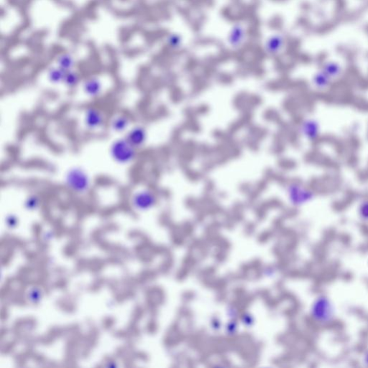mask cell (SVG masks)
Returning a JSON list of instances; mask_svg holds the SVG:
<instances>
[{
  "mask_svg": "<svg viewBox=\"0 0 368 368\" xmlns=\"http://www.w3.org/2000/svg\"><path fill=\"white\" fill-rule=\"evenodd\" d=\"M310 314L313 320L319 325H328L334 321L335 316L332 301L325 295H319L311 304Z\"/></svg>",
  "mask_w": 368,
  "mask_h": 368,
  "instance_id": "6da1fadb",
  "label": "cell"
},
{
  "mask_svg": "<svg viewBox=\"0 0 368 368\" xmlns=\"http://www.w3.org/2000/svg\"><path fill=\"white\" fill-rule=\"evenodd\" d=\"M65 184L72 192L84 194L89 191L91 181L87 173L81 167H73L65 175Z\"/></svg>",
  "mask_w": 368,
  "mask_h": 368,
  "instance_id": "7a4b0ae2",
  "label": "cell"
},
{
  "mask_svg": "<svg viewBox=\"0 0 368 368\" xmlns=\"http://www.w3.org/2000/svg\"><path fill=\"white\" fill-rule=\"evenodd\" d=\"M109 154L114 162L118 164H129L136 159L137 148H135L126 138H120L111 145Z\"/></svg>",
  "mask_w": 368,
  "mask_h": 368,
  "instance_id": "3957f363",
  "label": "cell"
},
{
  "mask_svg": "<svg viewBox=\"0 0 368 368\" xmlns=\"http://www.w3.org/2000/svg\"><path fill=\"white\" fill-rule=\"evenodd\" d=\"M286 191L290 201L295 206L304 205L311 201L314 196L311 190L299 183H291L288 185Z\"/></svg>",
  "mask_w": 368,
  "mask_h": 368,
  "instance_id": "277c9868",
  "label": "cell"
},
{
  "mask_svg": "<svg viewBox=\"0 0 368 368\" xmlns=\"http://www.w3.org/2000/svg\"><path fill=\"white\" fill-rule=\"evenodd\" d=\"M157 202V197L153 191L148 189L141 190L133 194L131 199L133 207L140 211L151 209Z\"/></svg>",
  "mask_w": 368,
  "mask_h": 368,
  "instance_id": "5b68a950",
  "label": "cell"
},
{
  "mask_svg": "<svg viewBox=\"0 0 368 368\" xmlns=\"http://www.w3.org/2000/svg\"><path fill=\"white\" fill-rule=\"evenodd\" d=\"M104 123V116L99 109L89 107L85 111L84 124L89 130L99 129Z\"/></svg>",
  "mask_w": 368,
  "mask_h": 368,
  "instance_id": "8992f818",
  "label": "cell"
},
{
  "mask_svg": "<svg viewBox=\"0 0 368 368\" xmlns=\"http://www.w3.org/2000/svg\"><path fill=\"white\" fill-rule=\"evenodd\" d=\"M126 139L134 146L135 148L143 147L147 141V132L142 126H136L128 131Z\"/></svg>",
  "mask_w": 368,
  "mask_h": 368,
  "instance_id": "52a82bcc",
  "label": "cell"
},
{
  "mask_svg": "<svg viewBox=\"0 0 368 368\" xmlns=\"http://www.w3.org/2000/svg\"><path fill=\"white\" fill-rule=\"evenodd\" d=\"M300 131H301V135L306 139L314 141L319 136V124L314 119H306L301 123Z\"/></svg>",
  "mask_w": 368,
  "mask_h": 368,
  "instance_id": "ba28073f",
  "label": "cell"
},
{
  "mask_svg": "<svg viewBox=\"0 0 368 368\" xmlns=\"http://www.w3.org/2000/svg\"><path fill=\"white\" fill-rule=\"evenodd\" d=\"M83 90H84L85 94L87 95L89 97L96 98L101 94L102 86L99 79L91 78L85 81Z\"/></svg>",
  "mask_w": 368,
  "mask_h": 368,
  "instance_id": "9c48e42d",
  "label": "cell"
},
{
  "mask_svg": "<svg viewBox=\"0 0 368 368\" xmlns=\"http://www.w3.org/2000/svg\"><path fill=\"white\" fill-rule=\"evenodd\" d=\"M246 30L241 26L233 27L229 33V43L232 47H239L242 44L243 40L246 38Z\"/></svg>",
  "mask_w": 368,
  "mask_h": 368,
  "instance_id": "30bf717a",
  "label": "cell"
},
{
  "mask_svg": "<svg viewBox=\"0 0 368 368\" xmlns=\"http://www.w3.org/2000/svg\"><path fill=\"white\" fill-rule=\"evenodd\" d=\"M284 39L280 36H273L266 41L265 49L270 55H276L282 49Z\"/></svg>",
  "mask_w": 368,
  "mask_h": 368,
  "instance_id": "8fae6325",
  "label": "cell"
},
{
  "mask_svg": "<svg viewBox=\"0 0 368 368\" xmlns=\"http://www.w3.org/2000/svg\"><path fill=\"white\" fill-rule=\"evenodd\" d=\"M130 126V119L126 115L116 116L111 120V128L113 131L116 133H122L128 129Z\"/></svg>",
  "mask_w": 368,
  "mask_h": 368,
  "instance_id": "7c38bea8",
  "label": "cell"
},
{
  "mask_svg": "<svg viewBox=\"0 0 368 368\" xmlns=\"http://www.w3.org/2000/svg\"><path fill=\"white\" fill-rule=\"evenodd\" d=\"M67 71H63V69H54L50 71L49 74H48V77H49L50 81L51 82L54 83V84H58V83L63 82V79H64L65 74Z\"/></svg>",
  "mask_w": 368,
  "mask_h": 368,
  "instance_id": "4fadbf2b",
  "label": "cell"
},
{
  "mask_svg": "<svg viewBox=\"0 0 368 368\" xmlns=\"http://www.w3.org/2000/svg\"><path fill=\"white\" fill-rule=\"evenodd\" d=\"M329 79H330V78L325 74L316 75L314 79V84L315 85V86L317 89H326V88H327L328 86H329Z\"/></svg>",
  "mask_w": 368,
  "mask_h": 368,
  "instance_id": "5bb4252c",
  "label": "cell"
},
{
  "mask_svg": "<svg viewBox=\"0 0 368 368\" xmlns=\"http://www.w3.org/2000/svg\"><path fill=\"white\" fill-rule=\"evenodd\" d=\"M42 291L38 288H32L28 293V299L30 303L33 304H37L42 299Z\"/></svg>",
  "mask_w": 368,
  "mask_h": 368,
  "instance_id": "9a60e30c",
  "label": "cell"
},
{
  "mask_svg": "<svg viewBox=\"0 0 368 368\" xmlns=\"http://www.w3.org/2000/svg\"><path fill=\"white\" fill-rule=\"evenodd\" d=\"M79 76L74 73L71 72V71H67L65 74L64 79H63V83L69 88L75 87L76 85L79 83Z\"/></svg>",
  "mask_w": 368,
  "mask_h": 368,
  "instance_id": "2e32d148",
  "label": "cell"
},
{
  "mask_svg": "<svg viewBox=\"0 0 368 368\" xmlns=\"http://www.w3.org/2000/svg\"><path fill=\"white\" fill-rule=\"evenodd\" d=\"M358 214L362 221L368 222V200L363 201L358 208Z\"/></svg>",
  "mask_w": 368,
  "mask_h": 368,
  "instance_id": "e0dca14e",
  "label": "cell"
},
{
  "mask_svg": "<svg viewBox=\"0 0 368 368\" xmlns=\"http://www.w3.org/2000/svg\"><path fill=\"white\" fill-rule=\"evenodd\" d=\"M40 200L37 196L33 195L27 199L25 206L28 210H36L39 206Z\"/></svg>",
  "mask_w": 368,
  "mask_h": 368,
  "instance_id": "ac0fdd59",
  "label": "cell"
},
{
  "mask_svg": "<svg viewBox=\"0 0 368 368\" xmlns=\"http://www.w3.org/2000/svg\"><path fill=\"white\" fill-rule=\"evenodd\" d=\"M17 223H18V219H17L16 216L12 215L11 214V215L8 216V219H7V224H8V226L11 229H13V228L16 227Z\"/></svg>",
  "mask_w": 368,
  "mask_h": 368,
  "instance_id": "d6986e66",
  "label": "cell"
},
{
  "mask_svg": "<svg viewBox=\"0 0 368 368\" xmlns=\"http://www.w3.org/2000/svg\"><path fill=\"white\" fill-rule=\"evenodd\" d=\"M362 364L366 367H368V349L364 352L362 358Z\"/></svg>",
  "mask_w": 368,
  "mask_h": 368,
  "instance_id": "ffe728a7",
  "label": "cell"
}]
</instances>
